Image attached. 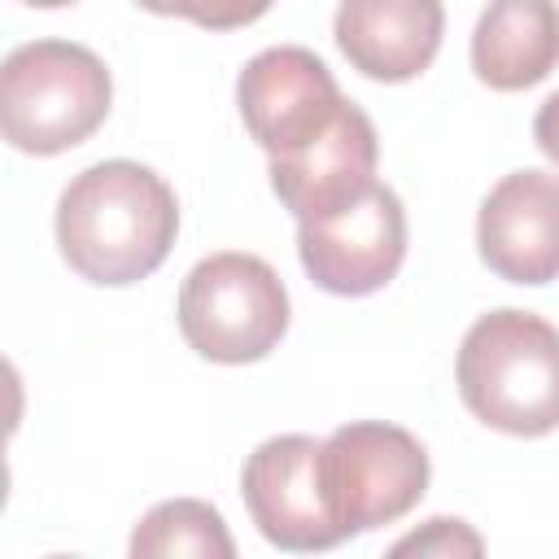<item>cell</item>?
I'll return each mask as SVG.
<instances>
[{
  "instance_id": "obj_1",
  "label": "cell",
  "mask_w": 559,
  "mask_h": 559,
  "mask_svg": "<svg viewBox=\"0 0 559 559\" xmlns=\"http://www.w3.org/2000/svg\"><path fill=\"white\" fill-rule=\"evenodd\" d=\"M175 236L179 201L170 183L131 157L96 162L61 188L57 249L87 284H140L166 262Z\"/></svg>"
},
{
  "instance_id": "obj_2",
  "label": "cell",
  "mask_w": 559,
  "mask_h": 559,
  "mask_svg": "<svg viewBox=\"0 0 559 559\" xmlns=\"http://www.w3.org/2000/svg\"><path fill=\"white\" fill-rule=\"evenodd\" d=\"M463 406L507 432L546 437L559 428V328L533 310H489L459 345Z\"/></svg>"
},
{
  "instance_id": "obj_3",
  "label": "cell",
  "mask_w": 559,
  "mask_h": 559,
  "mask_svg": "<svg viewBox=\"0 0 559 559\" xmlns=\"http://www.w3.org/2000/svg\"><path fill=\"white\" fill-rule=\"evenodd\" d=\"M114 100L105 61L70 39H35L0 66V127L17 153L57 157L83 144Z\"/></svg>"
},
{
  "instance_id": "obj_4",
  "label": "cell",
  "mask_w": 559,
  "mask_h": 559,
  "mask_svg": "<svg viewBox=\"0 0 559 559\" xmlns=\"http://www.w3.org/2000/svg\"><path fill=\"white\" fill-rule=\"evenodd\" d=\"M179 332L210 362H258L288 332V288L258 253H210L183 275Z\"/></svg>"
},
{
  "instance_id": "obj_5",
  "label": "cell",
  "mask_w": 559,
  "mask_h": 559,
  "mask_svg": "<svg viewBox=\"0 0 559 559\" xmlns=\"http://www.w3.org/2000/svg\"><path fill=\"white\" fill-rule=\"evenodd\" d=\"M332 515L349 537L402 520L428 489V450L397 424H341L319 454Z\"/></svg>"
},
{
  "instance_id": "obj_6",
  "label": "cell",
  "mask_w": 559,
  "mask_h": 559,
  "mask_svg": "<svg viewBox=\"0 0 559 559\" xmlns=\"http://www.w3.org/2000/svg\"><path fill=\"white\" fill-rule=\"evenodd\" d=\"M297 253L332 297L380 293L406 258V210L389 183H371L336 214L297 223Z\"/></svg>"
},
{
  "instance_id": "obj_7",
  "label": "cell",
  "mask_w": 559,
  "mask_h": 559,
  "mask_svg": "<svg viewBox=\"0 0 559 559\" xmlns=\"http://www.w3.org/2000/svg\"><path fill=\"white\" fill-rule=\"evenodd\" d=\"M323 441L306 432H284L262 441L240 472V498L258 524V533L293 555L332 550L345 542L319 467Z\"/></svg>"
},
{
  "instance_id": "obj_8",
  "label": "cell",
  "mask_w": 559,
  "mask_h": 559,
  "mask_svg": "<svg viewBox=\"0 0 559 559\" xmlns=\"http://www.w3.org/2000/svg\"><path fill=\"white\" fill-rule=\"evenodd\" d=\"M236 105L253 144L266 157H288L336 122L345 96L332 70L310 48L280 44V48H262L240 70Z\"/></svg>"
},
{
  "instance_id": "obj_9",
  "label": "cell",
  "mask_w": 559,
  "mask_h": 559,
  "mask_svg": "<svg viewBox=\"0 0 559 559\" xmlns=\"http://www.w3.org/2000/svg\"><path fill=\"white\" fill-rule=\"evenodd\" d=\"M476 249L507 284L559 280V175L515 170L498 179L476 214Z\"/></svg>"
},
{
  "instance_id": "obj_10",
  "label": "cell",
  "mask_w": 559,
  "mask_h": 559,
  "mask_svg": "<svg viewBox=\"0 0 559 559\" xmlns=\"http://www.w3.org/2000/svg\"><path fill=\"white\" fill-rule=\"evenodd\" d=\"M376 127L354 100H345V109L319 140L301 144L288 157H271V188L284 201V210H293V218L306 223L336 214L341 205L362 197L376 183Z\"/></svg>"
},
{
  "instance_id": "obj_11",
  "label": "cell",
  "mask_w": 559,
  "mask_h": 559,
  "mask_svg": "<svg viewBox=\"0 0 559 559\" xmlns=\"http://www.w3.org/2000/svg\"><path fill=\"white\" fill-rule=\"evenodd\" d=\"M441 0H341L332 22L345 61L376 83L424 74L441 48Z\"/></svg>"
},
{
  "instance_id": "obj_12",
  "label": "cell",
  "mask_w": 559,
  "mask_h": 559,
  "mask_svg": "<svg viewBox=\"0 0 559 559\" xmlns=\"http://www.w3.org/2000/svg\"><path fill=\"white\" fill-rule=\"evenodd\" d=\"M559 66L555 0H489L472 31V70L493 92H524Z\"/></svg>"
},
{
  "instance_id": "obj_13",
  "label": "cell",
  "mask_w": 559,
  "mask_h": 559,
  "mask_svg": "<svg viewBox=\"0 0 559 559\" xmlns=\"http://www.w3.org/2000/svg\"><path fill=\"white\" fill-rule=\"evenodd\" d=\"M135 559H166V555H197V559H231L236 542L218 515V507L201 498H170L157 502L131 533Z\"/></svg>"
},
{
  "instance_id": "obj_14",
  "label": "cell",
  "mask_w": 559,
  "mask_h": 559,
  "mask_svg": "<svg viewBox=\"0 0 559 559\" xmlns=\"http://www.w3.org/2000/svg\"><path fill=\"white\" fill-rule=\"evenodd\" d=\"M157 17H188L201 31H236L258 22L275 0H135Z\"/></svg>"
},
{
  "instance_id": "obj_15",
  "label": "cell",
  "mask_w": 559,
  "mask_h": 559,
  "mask_svg": "<svg viewBox=\"0 0 559 559\" xmlns=\"http://www.w3.org/2000/svg\"><path fill=\"white\" fill-rule=\"evenodd\" d=\"M393 555H480V537L463 520L437 515V520H428V528L402 537L393 546Z\"/></svg>"
},
{
  "instance_id": "obj_16",
  "label": "cell",
  "mask_w": 559,
  "mask_h": 559,
  "mask_svg": "<svg viewBox=\"0 0 559 559\" xmlns=\"http://www.w3.org/2000/svg\"><path fill=\"white\" fill-rule=\"evenodd\" d=\"M533 140H537V148L559 166V92L542 100V109H537V118H533Z\"/></svg>"
},
{
  "instance_id": "obj_17",
  "label": "cell",
  "mask_w": 559,
  "mask_h": 559,
  "mask_svg": "<svg viewBox=\"0 0 559 559\" xmlns=\"http://www.w3.org/2000/svg\"><path fill=\"white\" fill-rule=\"evenodd\" d=\"M31 9H66V4H79V0H22Z\"/></svg>"
}]
</instances>
